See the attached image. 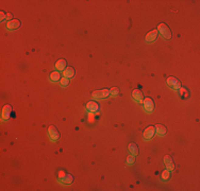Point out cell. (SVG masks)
I'll return each instance as SVG.
<instances>
[{
	"mask_svg": "<svg viewBox=\"0 0 200 191\" xmlns=\"http://www.w3.org/2000/svg\"><path fill=\"white\" fill-rule=\"evenodd\" d=\"M154 129H155V133H157L159 136H164L166 134V132H167L166 127L164 126L163 124H155Z\"/></svg>",
	"mask_w": 200,
	"mask_h": 191,
	"instance_id": "14",
	"label": "cell"
},
{
	"mask_svg": "<svg viewBox=\"0 0 200 191\" xmlns=\"http://www.w3.org/2000/svg\"><path fill=\"white\" fill-rule=\"evenodd\" d=\"M143 105H144V108L147 110V112H151L153 109H154V102L151 98H146L143 101Z\"/></svg>",
	"mask_w": 200,
	"mask_h": 191,
	"instance_id": "6",
	"label": "cell"
},
{
	"mask_svg": "<svg viewBox=\"0 0 200 191\" xmlns=\"http://www.w3.org/2000/svg\"><path fill=\"white\" fill-rule=\"evenodd\" d=\"M13 19V16H12V14L11 13H8L6 14V20H9V21H11Z\"/></svg>",
	"mask_w": 200,
	"mask_h": 191,
	"instance_id": "26",
	"label": "cell"
},
{
	"mask_svg": "<svg viewBox=\"0 0 200 191\" xmlns=\"http://www.w3.org/2000/svg\"><path fill=\"white\" fill-rule=\"evenodd\" d=\"M157 32H160V34H161L165 39H170V38H171V31H170V29L168 28V25H165V23H160V25H157Z\"/></svg>",
	"mask_w": 200,
	"mask_h": 191,
	"instance_id": "2",
	"label": "cell"
},
{
	"mask_svg": "<svg viewBox=\"0 0 200 191\" xmlns=\"http://www.w3.org/2000/svg\"><path fill=\"white\" fill-rule=\"evenodd\" d=\"M49 79H50L52 82H57V81L61 80V74H60L59 71H53L52 73L50 74Z\"/></svg>",
	"mask_w": 200,
	"mask_h": 191,
	"instance_id": "18",
	"label": "cell"
},
{
	"mask_svg": "<svg viewBox=\"0 0 200 191\" xmlns=\"http://www.w3.org/2000/svg\"><path fill=\"white\" fill-rule=\"evenodd\" d=\"M109 95H110L109 89H100V90H95L91 92V97L96 98V99H104V98L109 97Z\"/></svg>",
	"mask_w": 200,
	"mask_h": 191,
	"instance_id": "5",
	"label": "cell"
},
{
	"mask_svg": "<svg viewBox=\"0 0 200 191\" xmlns=\"http://www.w3.org/2000/svg\"><path fill=\"white\" fill-rule=\"evenodd\" d=\"M57 177H59V180L64 185H70L74 182V176L69 173H66L65 171H59V174H57Z\"/></svg>",
	"mask_w": 200,
	"mask_h": 191,
	"instance_id": "1",
	"label": "cell"
},
{
	"mask_svg": "<svg viewBox=\"0 0 200 191\" xmlns=\"http://www.w3.org/2000/svg\"><path fill=\"white\" fill-rule=\"evenodd\" d=\"M20 21L18 19H12L11 21L6 22V29L8 30H17L20 27Z\"/></svg>",
	"mask_w": 200,
	"mask_h": 191,
	"instance_id": "9",
	"label": "cell"
},
{
	"mask_svg": "<svg viewBox=\"0 0 200 191\" xmlns=\"http://www.w3.org/2000/svg\"><path fill=\"white\" fill-rule=\"evenodd\" d=\"M110 95L112 96V97H116V96H118L119 95L118 87H112V88L110 89Z\"/></svg>",
	"mask_w": 200,
	"mask_h": 191,
	"instance_id": "20",
	"label": "cell"
},
{
	"mask_svg": "<svg viewBox=\"0 0 200 191\" xmlns=\"http://www.w3.org/2000/svg\"><path fill=\"white\" fill-rule=\"evenodd\" d=\"M132 98L135 102H138V103H142L144 101V95L143 92L140 90V89H134L132 91Z\"/></svg>",
	"mask_w": 200,
	"mask_h": 191,
	"instance_id": "8",
	"label": "cell"
},
{
	"mask_svg": "<svg viewBox=\"0 0 200 191\" xmlns=\"http://www.w3.org/2000/svg\"><path fill=\"white\" fill-rule=\"evenodd\" d=\"M129 152H130V154L134 155V156L138 155V148H137V146H136V143L131 142V143L129 144Z\"/></svg>",
	"mask_w": 200,
	"mask_h": 191,
	"instance_id": "17",
	"label": "cell"
},
{
	"mask_svg": "<svg viewBox=\"0 0 200 191\" xmlns=\"http://www.w3.org/2000/svg\"><path fill=\"white\" fill-rule=\"evenodd\" d=\"M63 75L68 79L72 78L74 75V69L72 67H66V69L63 71Z\"/></svg>",
	"mask_w": 200,
	"mask_h": 191,
	"instance_id": "16",
	"label": "cell"
},
{
	"mask_svg": "<svg viewBox=\"0 0 200 191\" xmlns=\"http://www.w3.org/2000/svg\"><path fill=\"white\" fill-rule=\"evenodd\" d=\"M88 120H89V122H94V115H93V112H88Z\"/></svg>",
	"mask_w": 200,
	"mask_h": 191,
	"instance_id": "25",
	"label": "cell"
},
{
	"mask_svg": "<svg viewBox=\"0 0 200 191\" xmlns=\"http://www.w3.org/2000/svg\"><path fill=\"white\" fill-rule=\"evenodd\" d=\"M11 112H12V106L10 104H6L2 108V119L4 120H8L11 116Z\"/></svg>",
	"mask_w": 200,
	"mask_h": 191,
	"instance_id": "11",
	"label": "cell"
},
{
	"mask_svg": "<svg viewBox=\"0 0 200 191\" xmlns=\"http://www.w3.org/2000/svg\"><path fill=\"white\" fill-rule=\"evenodd\" d=\"M60 84H61V86H67V85L69 84V79L64 76L63 79L60 80Z\"/></svg>",
	"mask_w": 200,
	"mask_h": 191,
	"instance_id": "22",
	"label": "cell"
},
{
	"mask_svg": "<svg viewBox=\"0 0 200 191\" xmlns=\"http://www.w3.org/2000/svg\"><path fill=\"white\" fill-rule=\"evenodd\" d=\"M166 82H167L168 86L171 89H174V90H179L181 88V82L177 78H174V76H168Z\"/></svg>",
	"mask_w": 200,
	"mask_h": 191,
	"instance_id": "3",
	"label": "cell"
},
{
	"mask_svg": "<svg viewBox=\"0 0 200 191\" xmlns=\"http://www.w3.org/2000/svg\"><path fill=\"white\" fill-rule=\"evenodd\" d=\"M163 160H164V163H165V166H166V169H168L169 171H171V170L174 169V160H172L171 156H169V155H165Z\"/></svg>",
	"mask_w": 200,
	"mask_h": 191,
	"instance_id": "10",
	"label": "cell"
},
{
	"mask_svg": "<svg viewBox=\"0 0 200 191\" xmlns=\"http://www.w3.org/2000/svg\"><path fill=\"white\" fill-rule=\"evenodd\" d=\"M157 34H159L157 30H152V31H150L149 33H147V35H146V42H154V40L157 39Z\"/></svg>",
	"mask_w": 200,
	"mask_h": 191,
	"instance_id": "13",
	"label": "cell"
},
{
	"mask_svg": "<svg viewBox=\"0 0 200 191\" xmlns=\"http://www.w3.org/2000/svg\"><path fill=\"white\" fill-rule=\"evenodd\" d=\"M169 177H170V171L168 169H166L165 171L162 172V179L163 180H167Z\"/></svg>",
	"mask_w": 200,
	"mask_h": 191,
	"instance_id": "21",
	"label": "cell"
},
{
	"mask_svg": "<svg viewBox=\"0 0 200 191\" xmlns=\"http://www.w3.org/2000/svg\"><path fill=\"white\" fill-rule=\"evenodd\" d=\"M154 134H155V129H154V126L150 125V126H148V127H147V129L144 131V139H145V140H150L151 138H153Z\"/></svg>",
	"mask_w": 200,
	"mask_h": 191,
	"instance_id": "7",
	"label": "cell"
},
{
	"mask_svg": "<svg viewBox=\"0 0 200 191\" xmlns=\"http://www.w3.org/2000/svg\"><path fill=\"white\" fill-rule=\"evenodd\" d=\"M0 18H1V19H0V20H1V22H3V21L6 19V14L3 12V11H1V12H0Z\"/></svg>",
	"mask_w": 200,
	"mask_h": 191,
	"instance_id": "24",
	"label": "cell"
},
{
	"mask_svg": "<svg viewBox=\"0 0 200 191\" xmlns=\"http://www.w3.org/2000/svg\"><path fill=\"white\" fill-rule=\"evenodd\" d=\"M66 67H67V62H66L65 59H59V61L55 63V68H57V70L64 71V70L66 69Z\"/></svg>",
	"mask_w": 200,
	"mask_h": 191,
	"instance_id": "15",
	"label": "cell"
},
{
	"mask_svg": "<svg viewBox=\"0 0 200 191\" xmlns=\"http://www.w3.org/2000/svg\"><path fill=\"white\" fill-rule=\"evenodd\" d=\"M86 109L91 112H95L99 110V105H98L97 102L95 101H89L88 103L86 104Z\"/></svg>",
	"mask_w": 200,
	"mask_h": 191,
	"instance_id": "12",
	"label": "cell"
},
{
	"mask_svg": "<svg viewBox=\"0 0 200 191\" xmlns=\"http://www.w3.org/2000/svg\"><path fill=\"white\" fill-rule=\"evenodd\" d=\"M126 160H127V165L128 166H132L133 165L134 163H135V156H134V155H128V157H127V159H126Z\"/></svg>",
	"mask_w": 200,
	"mask_h": 191,
	"instance_id": "19",
	"label": "cell"
},
{
	"mask_svg": "<svg viewBox=\"0 0 200 191\" xmlns=\"http://www.w3.org/2000/svg\"><path fill=\"white\" fill-rule=\"evenodd\" d=\"M48 135L52 141H57L60 139V133L54 125H50L48 127Z\"/></svg>",
	"mask_w": 200,
	"mask_h": 191,
	"instance_id": "4",
	"label": "cell"
},
{
	"mask_svg": "<svg viewBox=\"0 0 200 191\" xmlns=\"http://www.w3.org/2000/svg\"><path fill=\"white\" fill-rule=\"evenodd\" d=\"M179 91H180V96H182L183 97V95H185L184 97L185 98H187L188 97V92H187V90L185 88H183V87H181L180 89H179Z\"/></svg>",
	"mask_w": 200,
	"mask_h": 191,
	"instance_id": "23",
	"label": "cell"
}]
</instances>
